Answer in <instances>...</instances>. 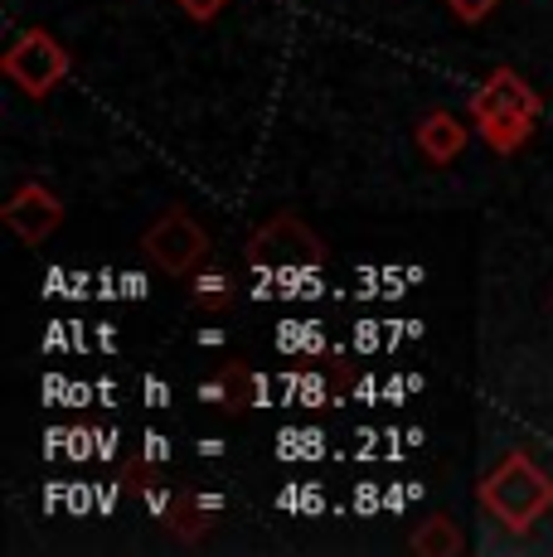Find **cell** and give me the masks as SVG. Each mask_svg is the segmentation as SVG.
Here are the masks:
<instances>
[{"label": "cell", "mask_w": 553, "mask_h": 557, "mask_svg": "<svg viewBox=\"0 0 553 557\" xmlns=\"http://www.w3.org/2000/svg\"><path fill=\"white\" fill-rule=\"evenodd\" d=\"M481 505L509 533H529L553 509V475H544L525 451H509L481 480Z\"/></svg>", "instance_id": "obj_2"}, {"label": "cell", "mask_w": 553, "mask_h": 557, "mask_svg": "<svg viewBox=\"0 0 553 557\" xmlns=\"http://www.w3.org/2000/svg\"><path fill=\"white\" fill-rule=\"evenodd\" d=\"M500 0H446V10H452L456 20H466V25H476V20H486Z\"/></svg>", "instance_id": "obj_11"}, {"label": "cell", "mask_w": 553, "mask_h": 557, "mask_svg": "<svg viewBox=\"0 0 553 557\" xmlns=\"http://www.w3.org/2000/svg\"><path fill=\"white\" fill-rule=\"evenodd\" d=\"M142 248L165 276H189L209 257V233L199 228L185 209H170L165 219H156L151 228H146Z\"/></svg>", "instance_id": "obj_4"}, {"label": "cell", "mask_w": 553, "mask_h": 557, "mask_svg": "<svg viewBox=\"0 0 553 557\" xmlns=\"http://www.w3.org/2000/svg\"><path fill=\"white\" fill-rule=\"evenodd\" d=\"M462 533H456V523L446 519V513H432L428 523H422L418 533H413V553H428V557H452L462 553Z\"/></svg>", "instance_id": "obj_9"}, {"label": "cell", "mask_w": 553, "mask_h": 557, "mask_svg": "<svg viewBox=\"0 0 553 557\" xmlns=\"http://www.w3.org/2000/svg\"><path fill=\"white\" fill-rule=\"evenodd\" d=\"M5 78L20 83L29 98H49L69 78V53L49 29H25L5 53Z\"/></svg>", "instance_id": "obj_3"}, {"label": "cell", "mask_w": 553, "mask_h": 557, "mask_svg": "<svg viewBox=\"0 0 553 557\" xmlns=\"http://www.w3.org/2000/svg\"><path fill=\"white\" fill-rule=\"evenodd\" d=\"M146 398H151V403H165V398H170L165 383H146Z\"/></svg>", "instance_id": "obj_15"}, {"label": "cell", "mask_w": 553, "mask_h": 557, "mask_svg": "<svg viewBox=\"0 0 553 557\" xmlns=\"http://www.w3.org/2000/svg\"><path fill=\"white\" fill-rule=\"evenodd\" d=\"M199 451H205V456H219L223 442H219V436H209V442H199Z\"/></svg>", "instance_id": "obj_16"}, {"label": "cell", "mask_w": 553, "mask_h": 557, "mask_svg": "<svg viewBox=\"0 0 553 557\" xmlns=\"http://www.w3.org/2000/svg\"><path fill=\"white\" fill-rule=\"evenodd\" d=\"M418 146H422V156H428V160L446 165V160L462 156V146H466V126L456 122L452 112H428V116L418 122Z\"/></svg>", "instance_id": "obj_7"}, {"label": "cell", "mask_w": 553, "mask_h": 557, "mask_svg": "<svg viewBox=\"0 0 553 557\" xmlns=\"http://www.w3.org/2000/svg\"><path fill=\"white\" fill-rule=\"evenodd\" d=\"M219 509H223L219 495H199V499H195V495H180L175 505H170L165 519H170V529H175L180 539H199V533L209 529V519H214Z\"/></svg>", "instance_id": "obj_8"}, {"label": "cell", "mask_w": 553, "mask_h": 557, "mask_svg": "<svg viewBox=\"0 0 553 557\" xmlns=\"http://www.w3.org/2000/svg\"><path fill=\"white\" fill-rule=\"evenodd\" d=\"M199 398H205V403H219V398H229V383H223V379L205 383V388H199Z\"/></svg>", "instance_id": "obj_14"}, {"label": "cell", "mask_w": 553, "mask_h": 557, "mask_svg": "<svg viewBox=\"0 0 553 557\" xmlns=\"http://www.w3.org/2000/svg\"><path fill=\"white\" fill-rule=\"evenodd\" d=\"M539 112H544V102L534 98V88H529L515 69H491L481 78V88L471 92L476 132H481L486 141H491V151H500V156L519 151V146L529 141Z\"/></svg>", "instance_id": "obj_1"}, {"label": "cell", "mask_w": 553, "mask_h": 557, "mask_svg": "<svg viewBox=\"0 0 553 557\" xmlns=\"http://www.w3.org/2000/svg\"><path fill=\"white\" fill-rule=\"evenodd\" d=\"M5 223L20 233L25 243H45L49 233L63 223V203L49 195L45 185H20L15 195L5 199Z\"/></svg>", "instance_id": "obj_5"}, {"label": "cell", "mask_w": 553, "mask_h": 557, "mask_svg": "<svg viewBox=\"0 0 553 557\" xmlns=\"http://www.w3.org/2000/svg\"><path fill=\"white\" fill-rule=\"evenodd\" d=\"M276 252V257H286V262H311V267H321L325 262V243L316 238L311 228H306L302 219H292V213H282V219H272L268 228L253 238V252Z\"/></svg>", "instance_id": "obj_6"}, {"label": "cell", "mask_w": 553, "mask_h": 557, "mask_svg": "<svg viewBox=\"0 0 553 557\" xmlns=\"http://www.w3.org/2000/svg\"><path fill=\"white\" fill-rule=\"evenodd\" d=\"M180 5H185V10H189V15H195V20H214V15H219V10H223V5H229V0H180Z\"/></svg>", "instance_id": "obj_12"}, {"label": "cell", "mask_w": 553, "mask_h": 557, "mask_svg": "<svg viewBox=\"0 0 553 557\" xmlns=\"http://www.w3.org/2000/svg\"><path fill=\"white\" fill-rule=\"evenodd\" d=\"M189 296H195V306L219 310V306H229V282H223V272H199Z\"/></svg>", "instance_id": "obj_10"}, {"label": "cell", "mask_w": 553, "mask_h": 557, "mask_svg": "<svg viewBox=\"0 0 553 557\" xmlns=\"http://www.w3.org/2000/svg\"><path fill=\"white\" fill-rule=\"evenodd\" d=\"M355 330H359V335H355V349H374V345H379V335H374L379 325H369V320H365V325H355Z\"/></svg>", "instance_id": "obj_13"}]
</instances>
